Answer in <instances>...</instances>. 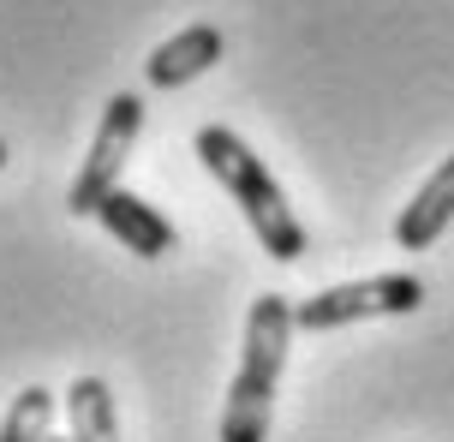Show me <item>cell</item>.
Segmentation results:
<instances>
[{"label": "cell", "instance_id": "7", "mask_svg": "<svg viewBox=\"0 0 454 442\" xmlns=\"http://www.w3.org/2000/svg\"><path fill=\"white\" fill-rule=\"evenodd\" d=\"M449 228H454V156H442L436 174L412 191V204L395 221V245L401 252H431Z\"/></svg>", "mask_w": 454, "mask_h": 442}, {"label": "cell", "instance_id": "8", "mask_svg": "<svg viewBox=\"0 0 454 442\" xmlns=\"http://www.w3.org/2000/svg\"><path fill=\"white\" fill-rule=\"evenodd\" d=\"M60 400H67L72 442H120V413H114V395L102 376H72V389Z\"/></svg>", "mask_w": 454, "mask_h": 442}, {"label": "cell", "instance_id": "9", "mask_svg": "<svg viewBox=\"0 0 454 442\" xmlns=\"http://www.w3.org/2000/svg\"><path fill=\"white\" fill-rule=\"evenodd\" d=\"M54 389L43 383H30L24 395H12L6 407V419H0V442H48V424H54Z\"/></svg>", "mask_w": 454, "mask_h": 442}, {"label": "cell", "instance_id": "1", "mask_svg": "<svg viewBox=\"0 0 454 442\" xmlns=\"http://www.w3.org/2000/svg\"><path fill=\"white\" fill-rule=\"evenodd\" d=\"M192 150H198V162L215 174V186L239 204L246 228L257 233V245H263L275 263H299V257H305V228H299L294 204L281 198L275 174L263 167V156H251V143L239 138V132H227V126H198Z\"/></svg>", "mask_w": 454, "mask_h": 442}, {"label": "cell", "instance_id": "2", "mask_svg": "<svg viewBox=\"0 0 454 442\" xmlns=\"http://www.w3.org/2000/svg\"><path fill=\"white\" fill-rule=\"evenodd\" d=\"M294 305L281 293L251 299L246 311V341H239V371L227 383V407H222V442H270V413H275V389L287 371V347H294Z\"/></svg>", "mask_w": 454, "mask_h": 442}, {"label": "cell", "instance_id": "3", "mask_svg": "<svg viewBox=\"0 0 454 442\" xmlns=\"http://www.w3.org/2000/svg\"><path fill=\"white\" fill-rule=\"evenodd\" d=\"M419 305H425V281L401 269V275H364V281L323 287V293L294 305V323L305 335H329V329L364 323V317H412Z\"/></svg>", "mask_w": 454, "mask_h": 442}, {"label": "cell", "instance_id": "5", "mask_svg": "<svg viewBox=\"0 0 454 442\" xmlns=\"http://www.w3.org/2000/svg\"><path fill=\"white\" fill-rule=\"evenodd\" d=\"M96 221L126 245L132 257H144V263H156V257L180 252V233H174V221L150 204V198H137V191L114 186L108 198H102V210H96Z\"/></svg>", "mask_w": 454, "mask_h": 442}, {"label": "cell", "instance_id": "4", "mask_svg": "<svg viewBox=\"0 0 454 442\" xmlns=\"http://www.w3.org/2000/svg\"><path fill=\"white\" fill-rule=\"evenodd\" d=\"M137 132H144V102H137L132 90L108 96L102 126H96V138H90V156H84V167H78V180H72V191H67L72 215H96L102 210V198L120 186V174H126V162H132Z\"/></svg>", "mask_w": 454, "mask_h": 442}, {"label": "cell", "instance_id": "11", "mask_svg": "<svg viewBox=\"0 0 454 442\" xmlns=\"http://www.w3.org/2000/svg\"><path fill=\"white\" fill-rule=\"evenodd\" d=\"M48 442H54V437H48ZM67 442H72V437H67Z\"/></svg>", "mask_w": 454, "mask_h": 442}, {"label": "cell", "instance_id": "10", "mask_svg": "<svg viewBox=\"0 0 454 442\" xmlns=\"http://www.w3.org/2000/svg\"><path fill=\"white\" fill-rule=\"evenodd\" d=\"M0 167H6V138H0Z\"/></svg>", "mask_w": 454, "mask_h": 442}, {"label": "cell", "instance_id": "6", "mask_svg": "<svg viewBox=\"0 0 454 442\" xmlns=\"http://www.w3.org/2000/svg\"><path fill=\"white\" fill-rule=\"evenodd\" d=\"M222 54H227V43H222L215 24H185L180 36H168V43L150 48L144 78H150L156 90H180V84H192V78H204Z\"/></svg>", "mask_w": 454, "mask_h": 442}]
</instances>
